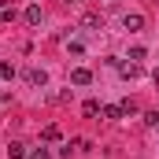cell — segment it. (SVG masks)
Returning <instances> with one entry per match:
<instances>
[{
	"label": "cell",
	"instance_id": "cell-1",
	"mask_svg": "<svg viewBox=\"0 0 159 159\" xmlns=\"http://www.w3.org/2000/svg\"><path fill=\"white\" fill-rule=\"evenodd\" d=\"M22 78H26V85H34V89H44V85H48V70H44V67H30Z\"/></svg>",
	"mask_w": 159,
	"mask_h": 159
},
{
	"label": "cell",
	"instance_id": "cell-2",
	"mask_svg": "<svg viewBox=\"0 0 159 159\" xmlns=\"http://www.w3.org/2000/svg\"><path fill=\"white\" fill-rule=\"evenodd\" d=\"M122 26H126L129 34H137V30L144 26V15H137V11H133V15H122Z\"/></svg>",
	"mask_w": 159,
	"mask_h": 159
},
{
	"label": "cell",
	"instance_id": "cell-3",
	"mask_svg": "<svg viewBox=\"0 0 159 159\" xmlns=\"http://www.w3.org/2000/svg\"><path fill=\"white\" fill-rule=\"evenodd\" d=\"M70 81H74V85H89V81H93V70H85V67H74V70H70Z\"/></svg>",
	"mask_w": 159,
	"mask_h": 159
},
{
	"label": "cell",
	"instance_id": "cell-4",
	"mask_svg": "<svg viewBox=\"0 0 159 159\" xmlns=\"http://www.w3.org/2000/svg\"><path fill=\"white\" fill-rule=\"evenodd\" d=\"M100 115H104V119H107V122H119L122 115H126V111H122V104H107V107H104Z\"/></svg>",
	"mask_w": 159,
	"mask_h": 159
},
{
	"label": "cell",
	"instance_id": "cell-5",
	"mask_svg": "<svg viewBox=\"0 0 159 159\" xmlns=\"http://www.w3.org/2000/svg\"><path fill=\"white\" fill-rule=\"evenodd\" d=\"M119 70H122V78H141V63H119Z\"/></svg>",
	"mask_w": 159,
	"mask_h": 159
},
{
	"label": "cell",
	"instance_id": "cell-6",
	"mask_svg": "<svg viewBox=\"0 0 159 159\" xmlns=\"http://www.w3.org/2000/svg\"><path fill=\"white\" fill-rule=\"evenodd\" d=\"M30 152H26V144H19V141H11L7 144V159H26Z\"/></svg>",
	"mask_w": 159,
	"mask_h": 159
},
{
	"label": "cell",
	"instance_id": "cell-7",
	"mask_svg": "<svg viewBox=\"0 0 159 159\" xmlns=\"http://www.w3.org/2000/svg\"><path fill=\"white\" fill-rule=\"evenodd\" d=\"M81 26H85V30H104V15H85Z\"/></svg>",
	"mask_w": 159,
	"mask_h": 159
},
{
	"label": "cell",
	"instance_id": "cell-8",
	"mask_svg": "<svg viewBox=\"0 0 159 159\" xmlns=\"http://www.w3.org/2000/svg\"><path fill=\"white\" fill-rule=\"evenodd\" d=\"M41 19H44L41 7H37V4H30V7H26V22H30V26H41Z\"/></svg>",
	"mask_w": 159,
	"mask_h": 159
},
{
	"label": "cell",
	"instance_id": "cell-9",
	"mask_svg": "<svg viewBox=\"0 0 159 159\" xmlns=\"http://www.w3.org/2000/svg\"><path fill=\"white\" fill-rule=\"evenodd\" d=\"M81 111H85V115H89V119H93V115H100V111H104V107H100V104H96V100H85V107H81Z\"/></svg>",
	"mask_w": 159,
	"mask_h": 159
},
{
	"label": "cell",
	"instance_id": "cell-10",
	"mask_svg": "<svg viewBox=\"0 0 159 159\" xmlns=\"http://www.w3.org/2000/svg\"><path fill=\"white\" fill-rule=\"evenodd\" d=\"M26 159H56V156H52L48 148H34V152H30V156H26Z\"/></svg>",
	"mask_w": 159,
	"mask_h": 159
},
{
	"label": "cell",
	"instance_id": "cell-11",
	"mask_svg": "<svg viewBox=\"0 0 159 159\" xmlns=\"http://www.w3.org/2000/svg\"><path fill=\"white\" fill-rule=\"evenodd\" d=\"M41 137H44V141H59V126H44Z\"/></svg>",
	"mask_w": 159,
	"mask_h": 159
},
{
	"label": "cell",
	"instance_id": "cell-12",
	"mask_svg": "<svg viewBox=\"0 0 159 159\" xmlns=\"http://www.w3.org/2000/svg\"><path fill=\"white\" fill-rule=\"evenodd\" d=\"M144 56H148V52H144V48H129V59H133V63H141V59H144Z\"/></svg>",
	"mask_w": 159,
	"mask_h": 159
},
{
	"label": "cell",
	"instance_id": "cell-13",
	"mask_svg": "<svg viewBox=\"0 0 159 159\" xmlns=\"http://www.w3.org/2000/svg\"><path fill=\"white\" fill-rule=\"evenodd\" d=\"M0 74H4L7 81H11V78H15V67H11V63H0Z\"/></svg>",
	"mask_w": 159,
	"mask_h": 159
},
{
	"label": "cell",
	"instance_id": "cell-14",
	"mask_svg": "<svg viewBox=\"0 0 159 159\" xmlns=\"http://www.w3.org/2000/svg\"><path fill=\"white\" fill-rule=\"evenodd\" d=\"M7 100H11V96H7V93H0V107H4V104H7Z\"/></svg>",
	"mask_w": 159,
	"mask_h": 159
}]
</instances>
